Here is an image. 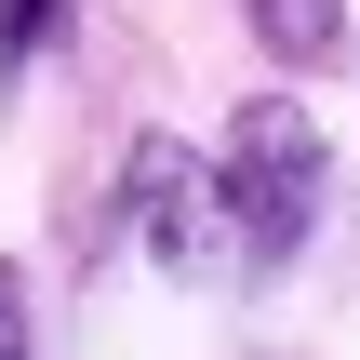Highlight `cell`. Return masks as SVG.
<instances>
[{"instance_id":"obj_1","label":"cell","mask_w":360,"mask_h":360,"mask_svg":"<svg viewBox=\"0 0 360 360\" xmlns=\"http://www.w3.org/2000/svg\"><path fill=\"white\" fill-rule=\"evenodd\" d=\"M214 174V214H227V281H281L321 227V187H334V147L294 94H254L227 120V147L200 160Z\"/></svg>"},{"instance_id":"obj_2","label":"cell","mask_w":360,"mask_h":360,"mask_svg":"<svg viewBox=\"0 0 360 360\" xmlns=\"http://www.w3.org/2000/svg\"><path fill=\"white\" fill-rule=\"evenodd\" d=\"M240 13H254V40L281 67H334L347 53V0H240Z\"/></svg>"},{"instance_id":"obj_3","label":"cell","mask_w":360,"mask_h":360,"mask_svg":"<svg viewBox=\"0 0 360 360\" xmlns=\"http://www.w3.org/2000/svg\"><path fill=\"white\" fill-rule=\"evenodd\" d=\"M53 27H67V0H0V67H27Z\"/></svg>"},{"instance_id":"obj_4","label":"cell","mask_w":360,"mask_h":360,"mask_svg":"<svg viewBox=\"0 0 360 360\" xmlns=\"http://www.w3.org/2000/svg\"><path fill=\"white\" fill-rule=\"evenodd\" d=\"M0 360H27V267H0Z\"/></svg>"}]
</instances>
